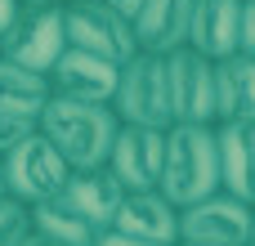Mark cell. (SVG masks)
Wrapping results in <instances>:
<instances>
[{"mask_svg": "<svg viewBox=\"0 0 255 246\" xmlns=\"http://www.w3.org/2000/svg\"><path fill=\"white\" fill-rule=\"evenodd\" d=\"M58 4H85V0H58Z\"/></svg>", "mask_w": 255, "mask_h": 246, "instance_id": "f1b7e54d", "label": "cell"}, {"mask_svg": "<svg viewBox=\"0 0 255 246\" xmlns=\"http://www.w3.org/2000/svg\"><path fill=\"white\" fill-rule=\"evenodd\" d=\"M0 166H4V193L13 202H22L27 211L40 206V202H49V197H58L63 184H67V175H72V166L54 152V143L40 130L27 143H18L9 157H0Z\"/></svg>", "mask_w": 255, "mask_h": 246, "instance_id": "5b68a950", "label": "cell"}, {"mask_svg": "<svg viewBox=\"0 0 255 246\" xmlns=\"http://www.w3.org/2000/svg\"><path fill=\"white\" fill-rule=\"evenodd\" d=\"M238 54L255 58V0H242V27H238Z\"/></svg>", "mask_w": 255, "mask_h": 246, "instance_id": "44dd1931", "label": "cell"}, {"mask_svg": "<svg viewBox=\"0 0 255 246\" xmlns=\"http://www.w3.org/2000/svg\"><path fill=\"white\" fill-rule=\"evenodd\" d=\"M31 233L45 238V242H54V246H94V238H99V233H94L76 211H67L58 197L31 206Z\"/></svg>", "mask_w": 255, "mask_h": 246, "instance_id": "ac0fdd59", "label": "cell"}, {"mask_svg": "<svg viewBox=\"0 0 255 246\" xmlns=\"http://www.w3.org/2000/svg\"><path fill=\"white\" fill-rule=\"evenodd\" d=\"M49 103V76H36L9 58H0V112H18V117H36Z\"/></svg>", "mask_w": 255, "mask_h": 246, "instance_id": "e0dca14e", "label": "cell"}, {"mask_svg": "<svg viewBox=\"0 0 255 246\" xmlns=\"http://www.w3.org/2000/svg\"><path fill=\"white\" fill-rule=\"evenodd\" d=\"M117 85H121V67L108 63V58H99V54H85V49H67L54 63V72H49V94L76 99V103H103V108H112Z\"/></svg>", "mask_w": 255, "mask_h": 246, "instance_id": "30bf717a", "label": "cell"}, {"mask_svg": "<svg viewBox=\"0 0 255 246\" xmlns=\"http://www.w3.org/2000/svg\"><path fill=\"white\" fill-rule=\"evenodd\" d=\"M40 134L54 143V152L72 166V170H99L108 166L112 139L121 130L117 112L103 103H76V99H58L49 94V103L40 108Z\"/></svg>", "mask_w": 255, "mask_h": 246, "instance_id": "6da1fadb", "label": "cell"}, {"mask_svg": "<svg viewBox=\"0 0 255 246\" xmlns=\"http://www.w3.org/2000/svg\"><path fill=\"white\" fill-rule=\"evenodd\" d=\"M22 9H27L22 0H0V40H4V31L18 22V13H22Z\"/></svg>", "mask_w": 255, "mask_h": 246, "instance_id": "cb8c5ba5", "label": "cell"}, {"mask_svg": "<svg viewBox=\"0 0 255 246\" xmlns=\"http://www.w3.org/2000/svg\"><path fill=\"white\" fill-rule=\"evenodd\" d=\"M215 152H220V193L255 206V121L215 125Z\"/></svg>", "mask_w": 255, "mask_h": 246, "instance_id": "7c38bea8", "label": "cell"}, {"mask_svg": "<svg viewBox=\"0 0 255 246\" xmlns=\"http://www.w3.org/2000/svg\"><path fill=\"white\" fill-rule=\"evenodd\" d=\"M251 215L255 206L211 193L179 211V246H251Z\"/></svg>", "mask_w": 255, "mask_h": 246, "instance_id": "ba28073f", "label": "cell"}, {"mask_svg": "<svg viewBox=\"0 0 255 246\" xmlns=\"http://www.w3.org/2000/svg\"><path fill=\"white\" fill-rule=\"evenodd\" d=\"M193 4L197 0H148L134 18V45L139 54H175L188 45V27H193Z\"/></svg>", "mask_w": 255, "mask_h": 246, "instance_id": "9a60e30c", "label": "cell"}, {"mask_svg": "<svg viewBox=\"0 0 255 246\" xmlns=\"http://www.w3.org/2000/svg\"><path fill=\"white\" fill-rule=\"evenodd\" d=\"M22 246H54V242H45V238H36V233H31V238H27Z\"/></svg>", "mask_w": 255, "mask_h": 246, "instance_id": "d4e9b609", "label": "cell"}, {"mask_svg": "<svg viewBox=\"0 0 255 246\" xmlns=\"http://www.w3.org/2000/svg\"><path fill=\"white\" fill-rule=\"evenodd\" d=\"M0 197H9V193H4V166H0Z\"/></svg>", "mask_w": 255, "mask_h": 246, "instance_id": "484cf974", "label": "cell"}, {"mask_svg": "<svg viewBox=\"0 0 255 246\" xmlns=\"http://www.w3.org/2000/svg\"><path fill=\"white\" fill-rule=\"evenodd\" d=\"M121 197H126V188L108 175V166H99V170H72L67 184H63V193H58V202L67 211H76L94 233L112 229V215H117Z\"/></svg>", "mask_w": 255, "mask_h": 246, "instance_id": "5bb4252c", "label": "cell"}, {"mask_svg": "<svg viewBox=\"0 0 255 246\" xmlns=\"http://www.w3.org/2000/svg\"><path fill=\"white\" fill-rule=\"evenodd\" d=\"M36 117H18V112H0V157H9L18 143H27L36 134Z\"/></svg>", "mask_w": 255, "mask_h": 246, "instance_id": "ffe728a7", "label": "cell"}, {"mask_svg": "<svg viewBox=\"0 0 255 246\" xmlns=\"http://www.w3.org/2000/svg\"><path fill=\"white\" fill-rule=\"evenodd\" d=\"M103 4H108L112 13H121V18H126V22L134 27V18H139V9H143L148 0H103Z\"/></svg>", "mask_w": 255, "mask_h": 246, "instance_id": "603a6c76", "label": "cell"}, {"mask_svg": "<svg viewBox=\"0 0 255 246\" xmlns=\"http://www.w3.org/2000/svg\"><path fill=\"white\" fill-rule=\"evenodd\" d=\"M251 246H255V215H251Z\"/></svg>", "mask_w": 255, "mask_h": 246, "instance_id": "83f0119b", "label": "cell"}, {"mask_svg": "<svg viewBox=\"0 0 255 246\" xmlns=\"http://www.w3.org/2000/svg\"><path fill=\"white\" fill-rule=\"evenodd\" d=\"M166 94L175 125H215V63H206L202 54H166Z\"/></svg>", "mask_w": 255, "mask_h": 246, "instance_id": "52a82bcc", "label": "cell"}, {"mask_svg": "<svg viewBox=\"0 0 255 246\" xmlns=\"http://www.w3.org/2000/svg\"><path fill=\"white\" fill-rule=\"evenodd\" d=\"M22 4H27V9H31V4H54V0H22Z\"/></svg>", "mask_w": 255, "mask_h": 246, "instance_id": "4316f807", "label": "cell"}, {"mask_svg": "<svg viewBox=\"0 0 255 246\" xmlns=\"http://www.w3.org/2000/svg\"><path fill=\"white\" fill-rule=\"evenodd\" d=\"M255 121V58L233 54L215 63V125Z\"/></svg>", "mask_w": 255, "mask_h": 246, "instance_id": "2e32d148", "label": "cell"}, {"mask_svg": "<svg viewBox=\"0 0 255 246\" xmlns=\"http://www.w3.org/2000/svg\"><path fill=\"white\" fill-rule=\"evenodd\" d=\"M112 233L161 242V246H179V211L157 188L152 193H126L117 215H112Z\"/></svg>", "mask_w": 255, "mask_h": 246, "instance_id": "4fadbf2b", "label": "cell"}, {"mask_svg": "<svg viewBox=\"0 0 255 246\" xmlns=\"http://www.w3.org/2000/svg\"><path fill=\"white\" fill-rule=\"evenodd\" d=\"M63 27H67V49H85L99 54L117 67H126L139 45H134V27L112 13L103 0H85V4H63Z\"/></svg>", "mask_w": 255, "mask_h": 246, "instance_id": "8992f818", "label": "cell"}, {"mask_svg": "<svg viewBox=\"0 0 255 246\" xmlns=\"http://www.w3.org/2000/svg\"><path fill=\"white\" fill-rule=\"evenodd\" d=\"M31 238V211L13 197H0V246H22Z\"/></svg>", "mask_w": 255, "mask_h": 246, "instance_id": "d6986e66", "label": "cell"}, {"mask_svg": "<svg viewBox=\"0 0 255 246\" xmlns=\"http://www.w3.org/2000/svg\"><path fill=\"white\" fill-rule=\"evenodd\" d=\"M161 157H166V130L121 125L108 152V175L126 193H152L161 184Z\"/></svg>", "mask_w": 255, "mask_h": 246, "instance_id": "9c48e42d", "label": "cell"}, {"mask_svg": "<svg viewBox=\"0 0 255 246\" xmlns=\"http://www.w3.org/2000/svg\"><path fill=\"white\" fill-rule=\"evenodd\" d=\"M157 193L184 211L211 193H220V152H215V125H170L166 130V157H161V184Z\"/></svg>", "mask_w": 255, "mask_h": 246, "instance_id": "7a4b0ae2", "label": "cell"}, {"mask_svg": "<svg viewBox=\"0 0 255 246\" xmlns=\"http://www.w3.org/2000/svg\"><path fill=\"white\" fill-rule=\"evenodd\" d=\"M67 54V27H63V4H31L18 13V22L4 31L0 40V58L36 72V76H49L54 63Z\"/></svg>", "mask_w": 255, "mask_h": 246, "instance_id": "3957f363", "label": "cell"}, {"mask_svg": "<svg viewBox=\"0 0 255 246\" xmlns=\"http://www.w3.org/2000/svg\"><path fill=\"white\" fill-rule=\"evenodd\" d=\"M238 27H242V0H197L184 49L202 54L206 63H224L238 54Z\"/></svg>", "mask_w": 255, "mask_h": 246, "instance_id": "8fae6325", "label": "cell"}, {"mask_svg": "<svg viewBox=\"0 0 255 246\" xmlns=\"http://www.w3.org/2000/svg\"><path fill=\"white\" fill-rule=\"evenodd\" d=\"M112 112L121 125H148V130H170V94H166V58L157 54H134L121 67V85L112 99Z\"/></svg>", "mask_w": 255, "mask_h": 246, "instance_id": "277c9868", "label": "cell"}, {"mask_svg": "<svg viewBox=\"0 0 255 246\" xmlns=\"http://www.w3.org/2000/svg\"><path fill=\"white\" fill-rule=\"evenodd\" d=\"M94 246H161V242H143V238H126V233H112V229H103Z\"/></svg>", "mask_w": 255, "mask_h": 246, "instance_id": "7402d4cb", "label": "cell"}]
</instances>
